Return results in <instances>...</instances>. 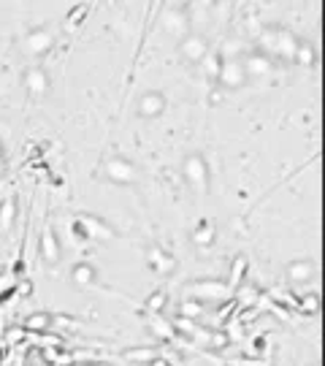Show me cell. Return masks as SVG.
Segmentation results:
<instances>
[{
  "label": "cell",
  "instance_id": "obj_1",
  "mask_svg": "<svg viewBox=\"0 0 325 366\" xmlns=\"http://www.w3.org/2000/svg\"><path fill=\"white\" fill-rule=\"evenodd\" d=\"M108 176L117 182H130L133 179V171H130V166H125V163H111V166H108Z\"/></svg>",
  "mask_w": 325,
  "mask_h": 366
},
{
  "label": "cell",
  "instance_id": "obj_2",
  "mask_svg": "<svg viewBox=\"0 0 325 366\" xmlns=\"http://www.w3.org/2000/svg\"><path fill=\"white\" fill-rule=\"evenodd\" d=\"M187 176H190L192 182H198V187H204V166H201V160L198 157H190L187 160Z\"/></svg>",
  "mask_w": 325,
  "mask_h": 366
},
{
  "label": "cell",
  "instance_id": "obj_3",
  "mask_svg": "<svg viewBox=\"0 0 325 366\" xmlns=\"http://www.w3.org/2000/svg\"><path fill=\"white\" fill-rule=\"evenodd\" d=\"M160 109H163V98L147 95L144 98V106H141V114H160Z\"/></svg>",
  "mask_w": 325,
  "mask_h": 366
},
{
  "label": "cell",
  "instance_id": "obj_4",
  "mask_svg": "<svg viewBox=\"0 0 325 366\" xmlns=\"http://www.w3.org/2000/svg\"><path fill=\"white\" fill-rule=\"evenodd\" d=\"M49 320H51V315H33V317H27V328H33V331H46Z\"/></svg>",
  "mask_w": 325,
  "mask_h": 366
},
{
  "label": "cell",
  "instance_id": "obj_5",
  "mask_svg": "<svg viewBox=\"0 0 325 366\" xmlns=\"http://www.w3.org/2000/svg\"><path fill=\"white\" fill-rule=\"evenodd\" d=\"M154 358V350H133L128 353V361H152Z\"/></svg>",
  "mask_w": 325,
  "mask_h": 366
},
{
  "label": "cell",
  "instance_id": "obj_6",
  "mask_svg": "<svg viewBox=\"0 0 325 366\" xmlns=\"http://www.w3.org/2000/svg\"><path fill=\"white\" fill-rule=\"evenodd\" d=\"M309 271L312 269H309L306 263H295L293 269H290V277H293V279H301V277H309Z\"/></svg>",
  "mask_w": 325,
  "mask_h": 366
},
{
  "label": "cell",
  "instance_id": "obj_7",
  "mask_svg": "<svg viewBox=\"0 0 325 366\" xmlns=\"http://www.w3.org/2000/svg\"><path fill=\"white\" fill-rule=\"evenodd\" d=\"M73 277H76V282H89V279H92V269H87V266H79V269L73 271Z\"/></svg>",
  "mask_w": 325,
  "mask_h": 366
},
{
  "label": "cell",
  "instance_id": "obj_8",
  "mask_svg": "<svg viewBox=\"0 0 325 366\" xmlns=\"http://www.w3.org/2000/svg\"><path fill=\"white\" fill-rule=\"evenodd\" d=\"M154 366H166V364H163V361H157V364H154Z\"/></svg>",
  "mask_w": 325,
  "mask_h": 366
}]
</instances>
